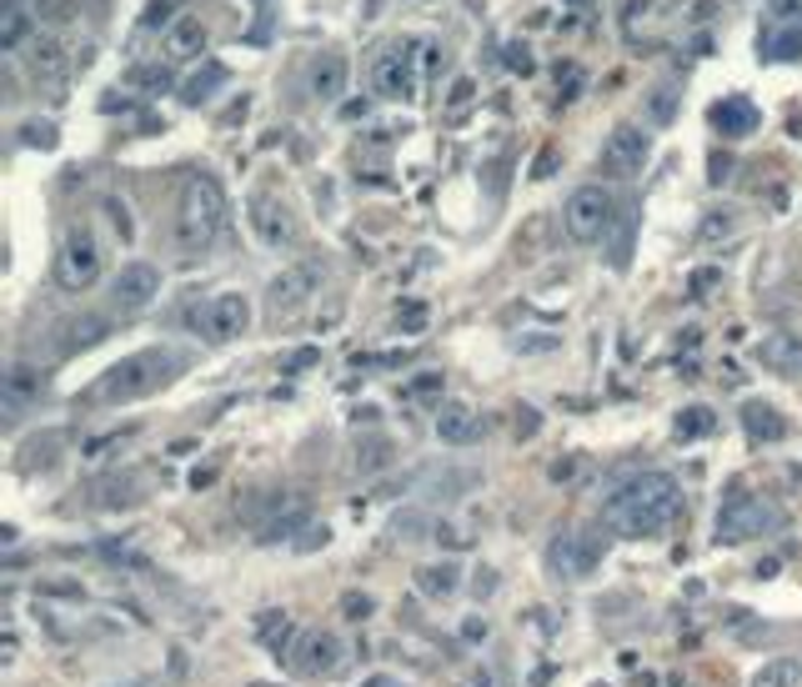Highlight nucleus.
Wrapping results in <instances>:
<instances>
[{"label":"nucleus","mask_w":802,"mask_h":687,"mask_svg":"<svg viewBox=\"0 0 802 687\" xmlns=\"http://www.w3.org/2000/svg\"><path fill=\"white\" fill-rule=\"evenodd\" d=\"M687 512V492L673 472L648 467V472H632L627 482H617L602 502V522L612 527L627 542H648V537L673 533Z\"/></svg>","instance_id":"obj_1"},{"label":"nucleus","mask_w":802,"mask_h":687,"mask_svg":"<svg viewBox=\"0 0 802 687\" xmlns=\"http://www.w3.org/2000/svg\"><path fill=\"white\" fill-rule=\"evenodd\" d=\"M181 367H186V352H176V346H146V352H130V356H121L116 367H106L76 402H85V407L141 402V397L161 391Z\"/></svg>","instance_id":"obj_2"},{"label":"nucleus","mask_w":802,"mask_h":687,"mask_svg":"<svg viewBox=\"0 0 802 687\" xmlns=\"http://www.w3.org/2000/svg\"><path fill=\"white\" fill-rule=\"evenodd\" d=\"M782 527V507L778 502H767L763 492H753V486H727L718 502V522H712V537H718V547H743L753 542V537H767Z\"/></svg>","instance_id":"obj_3"},{"label":"nucleus","mask_w":802,"mask_h":687,"mask_svg":"<svg viewBox=\"0 0 802 687\" xmlns=\"http://www.w3.org/2000/svg\"><path fill=\"white\" fill-rule=\"evenodd\" d=\"M226 226V191L216 176H191L176 202V241L181 251H206Z\"/></svg>","instance_id":"obj_4"},{"label":"nucleus","mask_w":802,"mask_h":687,"mask_svg":"<svg viewBox=\"0 0 802 687\" xmlns=\"http://www.w3.org/2000/svg\"><path fill=\"white\" fill-rule=\"evenodd\" d=\"M241 517L256 527V542L261 547H276V542H296V533L311 527V497L307 492H256V497L241 502Z\"/></svg>","instance_id":"obj_5"},{"label":"nucleus","mask_w":802,"mask_h":687,"mask_svg":"<svg viewBox=\"0 0 802 687\" xmlns=\"http://www.w3.org/2000/svg\"><path fill=\"white\" fill-rule=\"evenodd\" d=\"M607 558V537L597 527H572V533L547 542V572L557 582H587Z\"/></svg>","instance_id":"obj_6"},{"label":"nucleus","mask_w":802,"mask_h":687,"mask_svg":"<svg viewBox=\"0 0 802 687\" xmlns=\"http://www.w3.org/2000/svg\"><path fill=\"white\" fill-rule=\"evenodd\" d=\"M617 196L602 181H592V186H577L572 196L562 202V231L572 241H602L607 231H612V221H617Z\"/></svg>","instance_id":"obj_7"},{"label":"nucleus","mask_w":802,"mask_h":687,"mask_svg":"<svg viewBox=\"0 0 802 687\" xmlns=\"http://www.w3.org/2000/svg\"><path fill=\"white\" fill-rule=\"evenodd\" d=\"M95 276H101V241L91 226L76 221L56 251V286L60 291H91Z\"/></svg>","instance_id":"obj_8"},{"label":"nucleus","mask_w":802,"mask_h":687,"mask_svg":"<svg viewBox=\"0 0 802 687\" xmlns=\"http://www.w3.org/2000/svg\"><path fill=\"white\" fill-rule=\"evenodd\" d=\"M321 282H326V266H321V261H296V266H286V272L266 286V311H272V317H291V311H301L311 297H317Z\"/></svg>","instance_id":"obj_9"},{"label":"nucleus","mask_w":802,"mask_h":687,"mask_svg":"<svg viewBox=\"0 0 802 687\" xmlns=\"http://www.w3.org/2000/svg\"><path fill=\"white\" fill-rule=\"evenodd\" d=\"M648 156H652V136L642 126H617L607 141H602V151H597V171L602 176H617V181H627V176H638L642 167H648Z\"/></svg>","instance_id":"obj_10"},{"label":"nucleus","mask_w":802,"mask_h":687,"mask_svg":"<svg viewBox=\"0 0 802 687\" xmlns=\"http://www.w3.org/2000/svg\"><path fill=\"white\" fill-rule=\"evenodd\" d=\"M191 321H196L211 342H237V336L251 327V301L241 297V291H216L206 307L191 311Z\"/></svg>","instance_id":"obj_11"},{"label":"nucleus","mask_w":802,"mask_h":687,"mask_svg":"<svg viewBox=\"0 0 802 687\" xmlns=\"http://www.w3.org/2000/svg\"><path fill=\"white\" fill-rule=\"evenodd\" d=\"M156 297H161V272H156L151 261H126V266L111 276V307H116L121 317L146 311Z\"/></svg>","instance_id":"obj_12"},{"label":"nucleus","mask_w":802,"mask_h":687,"mask_svg":"<svg viewBox=\"0 0 802 687\" xmlns=\"http://www.w3.org/2000/svg\"><path fill=\"white\" fill-rule=\"evenodd\" d=\"M251 231L261 237V247L286 251L296 241V216L286 211V202H276V196H256V202H251Z\"/></svg>","instance_id":"obj_13"},{"label":"nucleus","mask_w":802,"mask_h":687,"mask_svg":"<svg viewBox=\"0 0 802 687\" xmlns=\"http://www.w3.org/2000/svg\"><path fill=\"white\" fill-rule=\"evenodd\" d=\"M371 85H377V95H387V101H412L416 95V66H412V50H387V56L371 66Z\"/></svg>","instance_id":"obj_14"},{"label":"nucleus","mask_w":802,"mask_h":687,"mask_svg":"<svg viewBox=\"0 0 802 687\" xmlns=\"http://www.w3.org/2000/svg\"><path fill=\"white\" fill-rule=\"evenodd\" d=\"M286 663L307 677H326V673H336V663H342V642L331 638V632H301V642H296V652Z\"/></svg>","instance_id":"obj_15"},{"label":"nucleus","mask_w":802,"mask_h":687,"mask_svg":"<svg viewBox=\"0 0 802 687\" xmlns=\"http://www.w3.org/2000/svg\"><path fill=\"white\" fill-rule=\"evenodd\" d=\"M46 381L50 377L41 367H31V362H15V367L5 371V391H0V402H5V422H15V416H21L31 402H41Z\"/></svg>","instance_id":"obj_16"},{"label":"nucleus","mask_w":802,"mask_h":687,"mask_svg":"<svg viewBox=\"0 0 802 687\" xmlns=\"http://www.w3.org/2000/svg\"><path fill=\"white\" fill-rule=\"evenodd\" d=\"M111 336V317H101V311H85V317H71L66 327L56 332V352L60 356H76V352H91V346H101Z\"/></svg>","instance_id":"obj_17"},{"label":"nucleus","mask_w":802,"mask_h":687,"mask_svg":"<svg viewBox=\"0 0 802 687\" xmlns=\"http://www.w3.org/2000/svg\"><path fill=\"white\" fill-rule=\"evenodd\" d=\"M21 56H25V66H31L36 81H46V85L66 81V66H71V60H66V46H60L56 36H31V46H25Z\"/></svg>","instance_id":"obj_18"},{"label":"nucleus","mask_w":802,"mask_h":687,"mask_svg":"<svg viewBox=\"0 0 802 687\" xmlns=\"http://www.w3.org/2000/svg\"><path fill=\"white\" fill-rule=\"evenodd\" d=\"M437 437L447 442V447H472V442L482 437V416H477L472 407H461V402L437 407Z\"/></svg>","instance_id":"obj_19"},{"label":"nucleus","mask_w":802,"mask_h":687,"mask_svg":"<svg viewBox=\"0 0 802 687\" xmlns=\"http://www.w3.org/2000/svg\"><path fill=\"white\" fill-rule=\"evenodd\" d=\"M346 81H352V66H346L342 50H321L317 66H311V95L317 101H342Z\"/></svg>","instance_id":"obj_20"},{"label":"nucleus","mask_w":802,"mask_h":687,"mask_svg":"<svg viewBox=\"0 0 802 687\" xmlns=\"http://www.w3.org/2000/svg\"><path fill=\"white\" fill-rule=\"evenodd\" d=\"M757 121H763V116H757V106L747 101V95H727V101H718V106H712V126H718L727 141H743V136H753Z\"/></svg>","instance_id":"obj_21"},{"label":"nucleus","mask_w":802,"mask_h":687,"mask_svg":"<svg viewBox=\"0 0 802 687\" xmlns=\"http://www.w3.org/2000/svg\"><path fill=\"white\" fill-rule=\"evenodd\" d=\"M757 356H763V367L782 371V377H798V371H802V332H772V336H763Z\"/></svg>","instance_id":"obj_22"},{"label":"nucleus","mask_w":802,"mask_h":687,"mask_svg":"<svg viewBox=\"0 0 802 687\" xmlns=\"http://www.w3.org/2000/svg\"><path fill=\"white\" fill-rule=\"evenodd\" d=\"M743 427L753 442H782L788 437V416L778 412V407H767V402H747L743 407Z\"/></svg>","instance_id":"obj_23"},{"label":"nucleus","mask_w":802,"mask_h":687,"mask_svg":"<svg viewBox=\"0 0 802 687\" xmlns=\"http://www.w3.org/2000/svg\"><path fill=\"white\" fill-rule=\"evenodd\" d=\"M31 46V11L25 0H5V15H0V50H25Z\"/></svg>","instance_id":"obj_24"},{"label":"nucleus","mask_w":802,"mask_h":687,"mask_svg":"<svg viewBox=\"0 0 802 687\" xmlns=\"http://www.w3.org/2000/svg\"><path fill=\"white\" fill-rule=\"evenodd\" d=\"M763 56L767 60H798L802 56V21L767 25V31H763Z\"/></svg>","instance_id":"obj_25"},{"label":"nucleus","mask_w":802,"mask_h":687,"mask_svg":"<svg viewBox=\"0 0 802 687\" xmlns=\"http://www.w3.org/2000/svg\"><path fill=\"white\" fill-rule=\"evenodd\" d=\"M216 85H226V66H221V60H206L196 76H186L181 101H186V106H206V101L216 95Z\"/></svg>","instance_id":"obj_26"},{"label":"nucleus","mask_w":802,"mask_h":687,"mask_svg":"<svg viewBox=\"0 0 802 687\" xmlns=\"http://www.w3.org/2000/svg\"><path fill=\"white\" fill-rule=\"evenodd\" d=\"M416 587L426 597H451L461 587V568L457 562H432V568H416Z\"/></svg>","instance_id":"obj_27"},{"label":"nucleus","mask_w":802,"mask_h":687,"mask_svg":"<svg viewBox=\"0 0 802 687\" xmlns=\"http://www.w3.org/2000/svg\"><path fill=\"white\" fill-rule=\"evenodd\" d=\"M747 687H802V663L798 657H772V663L757 667Z\"/></svg>","instance_id":"obj_28"},{"label":"nucleus","mask_w":802,"mask_h":687,"mask_svg":"<svg viewBox=\"0 0 802 687\" xmlns=\"http://www.w3.org/2000/svg\"><path fill=\"white\" fill-rule=\"evenodd\" d=\"M397 462V447H391L387 437H366V442H356V472H387V467Z\"/></svg>","instance_id":"obj_29"},{"label":"nucleus","mask_w":802,"mask_h":687,"mask_svg":"<svg viewBox=\"0 0 802 687\" xmlns=\"http://www.w3.org/2000/svg\"><path fill=\"white\" fill-rule=\"evenodd\" d=\"M426 533H437V522L426 517V512H416V507H406V512L391 517V537H397V542H416V537H426Z\"/></svg>","instance_id":"obj_30"},{"label":"nucleus","mask_w":802,"mask_h":687,"mask_svg":"<svg viewBox=\"0 0 802 687\" xmlns=\"http://www.w3.org/2000/svg\"><path fill=\"white\" fill-rule=\"evenodd\" d=\"M712 427H718V416H712L708 407H683V412H677V437H683V442L708 437Z\"/></svg>","instance_id":"obj_31"},{"label":"nucleus","mask_w":802,"mask_h":687,"mask_svg":"<svg viewBox=\"0 0 802 687\" xmlns=\"http://www.w3.org/2000/svg\"><path fill=\"white\" fill-rule=\"evenodd\" d=\"M677 85H657V91H652V101H648V121L652 126H667V121L677 116Z\"/></svg>","instance_id":"obj_32"},{"label":"nucleus","mask_w":802,"mask_h":687,"mask_svg":"<svg viewBox=\"0 0 802 687\" xmlns=\"http://www.w3.org/2000/svg\"><path fill=\"white\" fill-rule=\"evenodd\" d=\"M130 85H141L146 95H161L171 91V71L165 66H141V71H130Z\"/></svg>","instance_id":"obj_33"},{"label":"nucleus","mask_w":802,"mask_h":687,"mask_svg":"<svg viewBox=\"0 0 802 687\" xmlns=\"http://www.w3.org/2000/svg\"><path fill=\"white\" fill-rule=\"evenodd\" d=\"M36 593L41 597H66V603H85V587L81 582H71V577H50V582H41Z\"/></svg>","instance_id":"obj_34"},{"label":"nucleus","mask_w":802,"mask_h":687,"mask_svg":"<svg viewBox=\"0 0 802 687\" xmlns=\"http://www.w3.org/2000/svg\"><path fill=\"white\" fill-rule=\"evenodd\" d=\"M371 612H377V603H371L366 593H342V617L346 622H366Z\"/></svg>","instance_id":"obj_35"},{"label":"nucleus","mask_w":802,"mask_h":687,"mask_svg":"<svg viewBox=\"0 0 802 687\" xmlns=\"http://www.w3.org/2000/svg\"><path fill=\"white\" fill-rule=\"evenodd\" d=\"M171 46H176V50H196V46H206V31H200V21H181L176 31H171Z\"/></svg>","instance_id":"obj_36"},{"label":"nucleus","mask_w":802,"mask_h":687,"mask_svg":"<svg viewBox=\"0 0 802 687\" xmlns=\"http://www.w3.org/2000/svg\"><path fill=\"white\" fill-rule=\"evenodd\" d=\"M712 286H722V266H697V272L687 276V291H692V297H708Z\"/></svg>","instance_id":"obj_37"},{"label":"nucleus","mask_w":802,"mask_h":687,"mask_svg":"<svg viewBox=\"0 0 802 687\" xmlns=\"http://www.w3.org/2000/svg\"><path fill=\"white\" fill-rule=\"evenodd\" d=\"M21 141H25V146H41V151H50V146H56V126H50V121H31V126L21 130Z\"/></svg>","instance_id":"obj_38"},{"label":"nucleus","mask_w":802,"mask_h":687,"mask_svg":"<svg viewBox=\"0 0 802 687\" xmlns=\"http://www.w3.org/2000/svg\"><path fill=\"white\" fill-rule=\"evenodd\" d=\"M286 622H291V617H286V612H282V607H266V612H261V617H256V638H261V642H272V638H276V632H282V628H286Z\"/></svg>","instance_id":"obj_39"},{"label":"nucleus","mask_w":802,"mask_h":687,"mask_svg":"<svg viewBox=\"0 0 802 687\" xmlns=\"http://www.w3.org/2000/svg\"><path fill=\"white\" fill-rule=\"evenodd\" d=\"M557 85H562V101H572V95L587 85V76H582V66H572V60H566V66H557Z\"/></svg>","instance_id":"obj_40"},{"label":"nucleus","mask_w":802,"mask_h":687,"mask_svg":"<svg viewBox=\"0 0 802 687\" xmlns=\"http://www.w3.org/2000/svg\"><path fill=\"white\" fill-rule=\"evenodd\" d=\"M126 437H136V427H121V432H106V437H91V442H85V457H106V451L121 447Z\"/></svg>","instance_id":"obj_41"},{"label":"nucleus","mask_w":802,"mask_h":687,"mask_svg":"<svg viewBox=\"0 0 802 687\" xmlns=\"http://www.w3.org/2000/svg\"><path fill=\"white\" fill-rule=\"evenodd\" d=\"M397 321H401V327H406V332L416 336V332H422V327H426V307H422V301H401V307H397Z\"/></svg>","instance_id":"obj_42"},{"label":"nucleus","mask_w":802,"mask_h":687,"mask_svg":"<svg viewBox=\"0 0 802 687\" xmlns=\"http://www.w3.org/2000/svg\"><path fill=\"white\" fill-rule=\"evenodd\" d=\"M326 542H331V527H326V522H321V527H317V522H311V527H307V537H296L291 547H296V552H317V547H326Z\"/></svg>","instance_id":"obj_43"},{"label":"nucleus","mask_w":802,"mask_h":687,"mask_svg":"<svg viewBox=\"0 0 802 687\" xmlns=\"http://www.w3.org/2000/svg\"><path fill=\"white\" fill-rule=\"evenodd\" d=\"M442 371H422V377H412L406 381V397H432V391H442Z\"/></svg>","instance_id":"obj_44"},{"label":"nucleus","mask_w":802,"mask_h":687,"mask_svg":"<svg viewBox=\"0 0 802 687\" xmlns=\"http://www.w3.org/2000/svg\"><path fill=\"white\" fill-rule=\"evenodd\" d=\"M36 15H46V21H71L76 0H36Z\"/></svg>","instance_id":"obj_45"},{"label":"nucleus","mask_w":802,"mask_h":687,"mask_svg":"<svg viewBox=\"0 0 802 687\" xmlns=\"http://www.w3.org/2000/svg\"><path fill=\"white\" fill-rule=\"evenodd\" d=\"M317 362H321L317 346H296V352L282 362V371H307V367H317Z\"/></svg>","instance_id":"obj_46"},{"label":"nucleus","mask_w":802,"mask_h":687,"mask_svg":"<svg viewBox=\"0 0 802 687\" xmlns=\"http://www.w3.org/2000/svg\"><path fill=\"white\" fill-rule=\"evenodd\" d=\"M106 211H111V221H116V231H121V237H126V241L136 237V226H130V211H126V202H116V196H111V202H106Z\"/></svg>","instance_id":"obj_47"},{"label":"nucleus","mask_w":802,"mask_h":687,"mask_svg":"<svg viewBox=\"0 0 802 687\" xmlns=\"http://www.w3.org/2000/svg\"><path fill=\"white\" fill-rule=\"evenodd\" d=\"M406 352H377V356H356V367H401Z\"/></svg>","instance_id":"obj_48"},{"label":"nucleus","mask_w":802,"mask_h":687,"mask_svg":"<svg viewBox=\"0 0 802 687\" xmlns=\"http://www.w3.org/2000/svg\"><path fill=\"white\" fill-rule=\"evenodd\" d=\"M171 15H176V5H171V0H151V11H146L141 25H165Z\"/></svg>","instance_id":"obj_49"},{"label":"nucleus","mask_w":802,"mask_h":687,"mask_svg":"<svg viewBox=\"0 0 802 687\" xmlns=\"http://www.w3.org/2000/svg\"><path fill=\"white\" fill-rule=\"evenodd\" d=\"M732 231V216L722 211V216H708V221H702V237H727Z\"/></svg>","instance_id":"obj_50"},{"label":"nucleus","mask_w":802,"mask_h":687,"mask_svg":"<svg viewBox=\"0 0 802 687\" xmlns=\"http://www.w3.org/2000/svg\"><path fill=\"white\" fill-rule=\"evenodd\" d=\"M507 66H512V71H522V76H531V56H527V46H507Z\"/></svg>","instance_id":"obj_51"},{"label":"nucleus","mask_w":802,"mask_h":687,"mask_svg":"<svg viewBox=\"0 0 802 687\" xmlns=\"http://www.w3.org/2000/svg\"><path fill=\"white\" fill-rule=\"evenodd\" d=\"M216 477H221V467H216V462H211V467H196V472H191V492H200V486H211Z\"/></svg>","instance_id":"obj_52"},{"label":"nucleus","mask_w":802,"mask_h":687,"mask_svg":"<svg viewBox=\"0 0 802 687\" xmlns=\"http://www.w3.org/2000/svg\"><path fill=\"white\" fill-rule=\"evenodd\" d=\"M537 427H542V416L531 412V407H522V416H517V432H522V437H537Z\"/></svg>","instance_id":"obj_53"},{"label":"nucleus","mask_w":802,"mask_h":687,"mask_svg":"<svg viewBox=\"0 0 802 687\" xmlns=\"http://www.w3.org/2000/svg\"><path fill=\"white\" fill-rule=\"evenodd\" d=\"M552 167H557V151H542V156H537V171H531V176L547 181V176H552Z\"/></svg>","instance_id":"obj_54"},{"label":"nucleus","mask_w":802,"mask_h":687,"mask_svg":"<svg viewBox=\"0 0 802 687\" xmlns=\"http://www.w3.org/2000/svg\"><path fill=\"white\" fill-rule=\"evenodd\" d=\"M472 91H477L472 81H457V85H451V106H467V101H472Z\"/></svg>","instance_id":"obj_55"},{"label":"nucleus","mask_w":802,"mask_h":687,"mask_svg":"<svg viewBox=\"0 0 802 687\" xmlns=\"http://www.w3.org/2000/svg\"><path fill=\"white\" fill-rule=\"evenodd\" d=\"M461 638H472V642H477V638H486V622H482V617H467V628H461Z\"/></svg>","instance_id":"obj_56"},{"label":"nucleus","mask_w":802,"mask_h":687,"mask_svg":"<svg viewBox=\"0 0 802 687\" xmlns=\"http://www.w3.org/2000/svg\"><path fill=\"white\" fill-rule=\"evenodd\" d=\"M732 176V161L727 156H718V161H712V181H727Z\"/></svg>","instance_id":"obj_57"},{"label":"nucleus","mask_w":802,"mask_h":687,"mask_svg":"<svg viewBox=\"0 0 802 687\" xmlns=\"http://www.w3.org/2000/svg\"><path fill=\"white\" fill-rule=\"evenodd\" d=\"M572 472H577V462H552V482H566Z\"/></svg>","instance_id":"obj_58"},{"label":"nucleus","mask_w":802,"mask_h":687,"mask_svg":"<svg viewBox=\"0 0 802 687\" xmlns=\"http://www.w3.org/2000/svg\"><path fill=\"white\" fill-rule=\"evenodd\" d=\"M486 593H496V577L486 572V577H477V597H486Z\"/></svg>","instance_id":"obj_59"},{"label":"nucleus","mask_w":802,"mask_h":687,"mask_svg":"<svg viewBox=\"0 0 802 687\" xmlns=\"http://www.w3.org/2000/svg\"><path fill=\"white\" fill-rule=\"evenodd\" d=\"M366 687H397V683H387V677H371V683H366Z\"/></svg>","instance_id":"obj_60"},{"label":"nucleus","mask_w":802,"mask_h":687,"mask_svg":"<svg viewBox=\"0 0 802 687\" xmlns=\"http://www.w3.org/2000/svg\"><path fill=\"white\" fill-rule=\"evenodd\" d=\"M472 687H492V677H486V673H482V677H472Z\"/></svg>","instance_id":"obj_61"}]
</instances>
